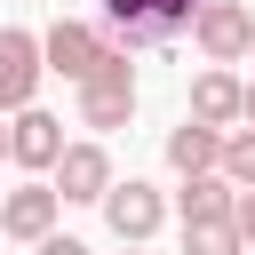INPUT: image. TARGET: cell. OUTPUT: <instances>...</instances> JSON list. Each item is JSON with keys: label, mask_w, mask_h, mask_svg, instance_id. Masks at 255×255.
<instances>
[{"label": "cell", "mask_w": 255, "mask_h": 255, "mask_svg": "<svg viewBox=\"0 0 255 255\" xmlns=\"http://www.w3.org/2000/svg\"><path fill=\"white\" fill-rule=\"evenodd\" d=\"M199 0H104V32L120 48H175L191 32Z\"/></svg>", "instance_id": "cell-1"}, {"label": "cell", "mask_w": 255, "mask_h": 255, "mask_svg": "<svg viewBox=\"0 0 255 255\" xmlns=\"http://www.w3.org/2000/svg\"><path fill=\"white\" fill-rule=\"evenodd\" d=\"M32 255H88V247H80V239H56V231H48V239H32Z\"/></svg>", "instance_id": "cell-16"}, {"label": "cell", "mask_w": 255, "mask_h": 255, "mask_svg": "<svg viewBox=\"0 0 255 255\" xmlns=\"http://www.w3.org/2000/svg\"><path fill=\"white\" fill-rule=\"evenodd\" d=\"M231 191H239V183L215 175V167H207V175H183V223H223V215H231Z\"/></svg>", "instance_id": "cell-12"}, {"label": "cell", "mask_w": 255, "mask_h": 255, "mask_svg": "<svg viewBox=\"0 0 255 255\" xmlns=\"http://www.w3.org/2000/svg\"><path fill=\"white\" fill-rule=\"evenodd\" d=\"M0 159H8V120H0Z\"/></svg>", "instance_id": "cell-18"}, {"label": "cell", "mask_w": 255, "mask_h": 255, "mask_svg": "<svg viewBox=\"0 0 255 255\" xmlns=\"http://www.w3.org/2000/svg\"><path fill=\"white\" fill-rule=\"evenodd\" d=\"M191 120H199V128H231V120H239V80H231L223 64H207V72L191 80Z\"/></svg>", "instance_id": "cell-10"}, {"label": "cell", "mask_w": 255, "mask_h": 255, "mask_svg": "<svg viewBox=\"0 0 255 255\" xmlns=\"http://www.w3.org/2000/svg\"><path fill=\"white\" fill-rule=\"evenodd\" d=\"M96 207H104V223H112V239H120V247H143V239L167 223V199H159L151 183H135V175H128V183H112Z\"/></svg>", "instance_id": "cell-6"}, {"label": "cell", "mask_w": 255, "mask_h": 255, "mask_svg": "<svg viewBox=\"0 0 255 255\" xmlns=\"http://www.w3.org/2000/svg\"><path fill=\"white\" fill-rule=\"evenodd\" d=\"M56 151H64V120H48L40 104L8 112V159H16V167H48Z\"/></svg>", "instance_id": "cell-9"}, {"label": "cell", "mask_w": 255, "mask_h": 255, "mask_svg": "<svg viewBox=\"0 0 255 255\" xmlns=\"http://www.w3.org/2000/svg\"><path fill=\"white\" fill-rule=\"evenodd\" d=\"M215 151H223V128L183 120V128L167 135V167H175V175H207V167H215Z\"/></svg>", "instance_id": "cell-11"}, {"label": "cell", "mask_w": 255, "mask_h": 255, "mask_svg": "<svg viewBox=\"0 0 255 255\" xmlns=\"http://www.w3.org/2000/svg\"><path fill=\"white\" fill-rule=\"evenodd\" d=\"M104 48H112V40H104L96 24H80V16H56V24L40 32V64H48V72H64L72 88H80V80L104 64Z\"/></svg>", "instance_id": "cell-4"}, {"label": "cell", "mask_w": 255, "mask_h": 255, "mask_svg": "<svg viewBox=\"0 0 255 255\" xmlns=\"http://www.w3.org/2000/svg\"><path fill=\"white\" fill-rule=\"evenodd\" d=\"M135 112V64L128 48H104V64L80 80V128H128Z\"/></svg>", "instance_id": "cell-2"}, {"label": "cell", "mask_w": 255, "mask_h": 255, "mask_svg": "<svg viewBox=\"0 0 255 255\" xmlns=\"http://www.w3.org/2000/svg\"><path fill=\"white\" fill-rule=\"evenodd\" d=\"M231 231L255 247V183H239V191H231Z\"/></svg>", "instance_id": "cell-15"}, {"label": "cell", "mask_w": 255, "mask_h": 255, "mask_svg": "<svg viewBox=\"0 0 255 255\" xmlns=\"http://www.w3.org/2000/svg\"><path fill=\"white\" fill-rule=\"evenodd\" d=\"M183 255H247V239L231 231V215L223 223H183Z\"/></svg>", "instance_id": "cell-13"}, {"label": "cell", "mask_w": 255, "mask_h": 255, "mask_svg": "<svg viewBox=\"0 0 255 255\" xmlns=\"http://www.w3.org/2000/svg\"><path fill=\"white\" fill-rule=\"evenodd\" d=\"M48 167H56L48 191H56L64 207H96V199L112 191V151H104V143H64Z\"/></svg>", "instance_id": "cell-5"}, {"label": "cell", "mask_w": 255, "mask_h": 255, "mask_svg": "<svg viewBox=\"0 0 255 255\" xmlns=\"http://www.w3.org/2000/svg\"><path fill=\"white\" fill-rule=\"evenodd\" d=\"M215 175H231V183H255V128L223 135V151H215Z\"/></svg>", "instance_id": "cell-14"}, {"label": "cell", "mask_w": 255, "mask_h": 255, "mask_svg": "<svg viewBox=\"0 0 255 255\" xmlns=\"http://www.w3.org/2000/svg\"><path fill=\"white\" fill-rule=\"evenodd\" d=\"M56 207H64V199H56L48 183H16V191L0 199V239H24V247L48 239V231H56Z\"/></svg>", "instance_id": "cell-8"}, {"label": "cell", "mask_w": 255, "mask_h": 255, "mask_svg": "<svg viewBox=\"0 0 255 255\" xmlns=\"http://www.w3.org/2000/svg\"><path fill=\"white\" fill-rule=\"evenodd\" d=\"M191 40H199V56H207V64H239V56L255 48V16H247L239 0H199Z\"/></svg>", "instance_id": "cell-3"}, {"label": "cell", "mask_w": 255, "mask_h": 255, "mask_svg": "<svg viewBox=\"0 0 255 255\" xmlns=\"http://www.w3.org/2000/svg\"><path fill=\"white\" fill-rule=\"evenodd\" d=\"M128 255H143V247H128Z\"/></svg>", "instance_id": "cell-19"}, {"label": "cell", "mask_w": 255, "mask_h": 255, "mask_svg": "<svg viewBox=\"0 0 255 255\" xmlns=\"http://www.w3.org/2000/svg\"><path fill=\"white\" fill-rule=\"evenodd\" d=\"M40 40L32 32H0V112H24L40 96Z\"/></svg>", "instance_id": "cell-7"}, {"label": "cell", "mask_w": 255, "mask_h": 255, "mask_svg": "<svg viewBox=\"0 0 255 255\" xmlns=\"http://www.w3.org/2000/svg\"><path fill=\"white\" fill-rule=\"evenodd\" d=\"M239 120L255 128V80H239Z\"/></svg>", "instance_id": "cell-17"}]
</instances>
